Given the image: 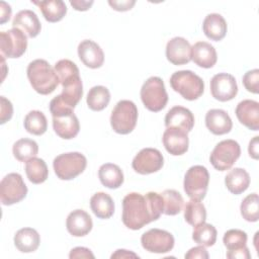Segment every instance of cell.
I'll return each mask as SVG.
<instances>
[{"instance_id": "obj_1", "label": "cell", "mask_w": 259, "mask_h": 259, "mask_svg": "<svg viewBox=\"0 0 259 259\" xmlns=\"http://www.w3.org/2000/svg\"><path fill=\"white\" fill-rule=\"evenodd\" d=\"M163 213V198L161 193L148 192L142 195L138 192L126 194L122 199V223L131 230H140Z\"/></svg>"}, {"instance_id": "obj_2", "label": "cell", "mask_w": 259, "mask_h": 259, "mask_svg": "<svg viewBox=\"0 0 259 259\" xmlns=\"http://www.w3.org/2000/svg\"><path fill=\"white\" fill-rule=\"evenodd\" d=\"M73 109L62 100L60 95L54 97L50 102L54 131L60 138L65 140L75 138L80 131V123Z\"/></svg>"}, {"instance_id": "obj_3", "label": "cell", "mask_w": 259, "mask_h": 259, "mask_svg": "<svg viewBox=\"0 0 259 259\" xmlns=\"http://www.w3.org/2000/svg\"><path fill=\"white\" fill-rule=\"evenodd\" d=\"M26 73L31 87L41 95L51 94L60 83L55 69H53L49 62L42 59L30 62Z\"/></svg>"}, {"instance_id": "obj_4", "label": "cell", "mask_w": 259, "mask_h": 259, "mask_svg": "<svg viewBox=\"0 0 259 259\" xmlns=\"http://www.w3.org/2000/svg\"><path fill=\"white\" fill-rule=\"evenodd\" d=\"M170 85L174 91L190 101L199 98L204 91L203 80L189 70L173 73L170 77Z\"/></svg>"}, {"instance_id": "obj_5", "label": "cell", "mask_w": 259, "mask_h": 259, "mask_svg": "<svg viewBox=\"0 0 259 259\" xmlns=\"http://www.w3.org/2000/svg\"><path fill=\"white\" fill-rule=\"evenodd\" d=\"M138 120L137 105L131 100H120L114 106L110 115L112 130L120 135L133 132Z\"/></svg>"}, {"instance_id": "obj_6", "label": "cell", "mask_w": 259, "mask_h": 259, "mask_svg": "<svg viewBox=\"0 0 259 259\" xmlns=\"http://www.w3.org/2000/svg\"><path fill=\"white\" fill-rule=\"evenodd\" d=\"M87 166L86 157L79 152L64 153L53 161V167L58 178L71 180L80 175Z\"/></svg>"}, {"instance_id": "obj_7", "label": "cell", "mask_w": 259, "mask_h": 259, "mask_svg": "<svg viewBox=\"0 0 259 259\" xmlns=\"http://www.w3.org/2000/svg\"><path fill=\"white\" fill-rule=\"evenodd\" d=\"M141 99L145 107L153 112L165 108L168 101V94L163 80L160 77H150L141 88Z\"/></svg>"}, {"instance_id": "obj_8", "label": "cell", "mask_w": 259, "mask_h": 259, "mask_svg": "<svg viewBox=\"0 0 259 259\" xmlns=\"http://www.w3.org/2000/svg\"><path fill=\"white\" fill-rule=\"evenodd\" d=\"M209 182V174L207 169L201 165H194L190 167L184 176V191L194 200H201L204 198Z\"/></svg>"}, {"instance_id": "obj_9", "label": "cell", "mask_w": 259, "mask_h": 259, "mask_svg": "<svg viewBox=\"0 0 259 259\" xmlns=\"http://www.w3.org/2000/svg\"><path fill=\"white\" fill-rule=\"evenodd\" d=\"M241 155V148L235 140H224L213 148L209 161L219 171L229 170Z\"/></svg>"}, {"instance_id": "obj_10", "label": "cell", "mask_w": 259, "mask_h": 259, "mask_svg": "<svg viewBox=\"0 0 259 259\" xmlns=\"http://www.w3.org/2000/svg\"><path fill=\"white\" fill-rule=\"evenodd\" d=\"M27 186L18 173L7 174L0 182V199L3 205H12L25 198Z\"/></svg>"}, {"instance_id": "obj_11", "label": "cell", "mask_w": 259, "mask_h": 259, "mask_svg": "<svg viewBox=\"0 0 259 259\" xmlns=\"http://www.w3.org/2000/svg\"><path fill=\"white\" fill-rule=\"evenodd\" d=\"M27 49V37L19 28L0 32L1 55L6 58H19Z\"/></svg>"}, {"instance_id": "obj_12", "label": "cell", "mask_w": 259, "mask_h": 259, "mask_svg": "<svg viewBox=\"0 0 259 259\" xmlns=\"http://www.w3.org/2000/svg\"><path fill=\"white\" fill-rule=\"evenodd\" d=\"M141 243L146 251L162 254L170 252L173 249L174 237L165 230L151 229L142 235Z\"/></svg>"}, {"instance_id": "obj_13", "label": "cell", "mask_w": 259, "mask_h": 259, "mask_svg": "<svg viewBox=\"0 0 259 259\" xmlns=\"http://www.w3.org/2000/svg\"><path fill=\"white\" fill-rule=\"evenodd\" d=\"M164 165L162 153L154 148L142 149L133 159V169L142 175L151 174L159 171Z\"/></svg>"}, {"instance_id": "obj_14", "label": "cell", "mask_w": 259, "mask_h": 259, "mask_svg": "<svg viewBox=\"0 0 259 259\" xmlns=\"http://www.w3.org/2000/svg\"><path fill=\"white\" fill-rule=\"evenodd\" d=\"M223 242L227 248L229 259H250L251 254L247 247V234L238 229H232L225 233Z\"/></svg>"}, {"instance_id": "obj_15", "label": "cell", "mask_w": 259, "mask_h": 259, "mask_svg": "<svg viewBox=\"0 0 259 259\" xmlns=\"http://www.w3.org/2000/svg\"><path fill=\"white\" fill-rule=\"evenodd\" d=\"M210 92L212 97L219 101L232 100L238 93L235 77L228 73L215 74L210 80Z\"/></svg>"}, {"instance_id": "obj_16", "label": "cell", "mask_w": 259, "mask_h": 259, "mask_svg": "<svg viewBox=\"0 0 259 259\" xmlns=\"http://www.w3.org/2000/svg\"><path fill=\"white\" fill-rule=\"evenodd\" d=\"M163 145L168 153L173 156H180L187 152L189 139L187 132L175 127L169 126L163 134Z\"/></svg>"}, {"instance_id": "obj_17", "label": "cell", "mask_w": 259, "mask_h": 259, "mask_svg": "<svg viewBox=\"0 0 259 259\" xmlns=\"http://www.w3.org/2000/svg\"><path fill=\"white\" fill-rule=\"evenodd\" d=\"M166 58L176 66L189 63L191 61V46L189 41L181 36L171 38L166 46Z\"/></svg>"}, {"instance_id": "obj_18", "label": "cell", "mask_w": 259, "mask_h": 259, "mask_svg": "<svg viewBox=\"0 0 259 259\" xmlns=\"http://www.w3.org/2000/svg\"><path fill=\"white\" fill-rule=\"evenodd\" d=\"M78 56L88 68L97 69L103 65L104 54L98 44L91 39H84L78 46Z\"/></svg>"}, {"instance_id": "obj_19", "label": "cell", "mask_w": 259, "mask_h": 259, "mask_svg": "<svg viewBox=\"0 0 259 259\" xmlns=\"http://www.w3.org/2000/svg\"><path fill=\"white\" fill-rule=\"evenodd\" d=\"M239 121L252 131L259 130V103L245 99L238 103L235 111Z\"/></svg>"}, {"instance_id": "obj_20", "label": "cell", "mask_w": 259, "mask_h": 259, "mask_svg": "<svg viewBox=\"0 0 259 259\" xmlns=\"http://www.w3.org/2000/svg\"><path fill=\"white\" fill-rule=\"evenodd\" d=\"M66 227L72 236L83 237L92 230L93 223L88 212L83 209H75L67 217Z\"/></svg>"}, {"instance_id": "obj_21", "label": "cell", "mask_w": 259, "mask_h": 259, "mask_svg": "<svg viewBox=\"0 0 259 259\" xmlns=\"http://www.w3.org/2000/svg\"><path fill=\"white\" fill-rule=\"evenodd\" d=\"M12 26L13 28H19L31 38L38 35L41 29L37 15L35 12L29 9L20 10L18 13H16L12 20Z\"/></svg>"}, {"instance_id": "obj_22", "label": "cell", "mask_w": 259, "mask_h": 259, "mask_svg": "<svg viewBox=\"0 0 259 259\" xmlns=\"http://www.w3.org/2000/svg\"><path fill=\"white\" fill-rule=\"evenodd\" d=\"M60 84L63 87L60 94L62 100L72 108H75L83 96V85L80 75L76 74L68 77L61 81Z\"/></svg>"}, {"instance_id": "obj_23", "label": "cell", "mask_w": 259, "mask_h": 259, "mask_svg": "<svg viewBox=\"0 0 259 259\" xmlns=\"http://www.w3.org/2000/svg\"><path fill=\"white\" fill-rule=\"evenodd\" d=\"M166 127L175 126L189 133L194 125V116L192 112L183 106L172 107L165 116Z\"/></svg>"}, {"instance_id": "obj_24", "label": "cell", "mask_w": 259, "mask_h": 259, "mask_svg": "<svg viewBox=\"0 0 259 259\" xmlns=\"http://www.w3.org/2000/svg\"><path fill=\"white\" fill-rule=\"evenodd\" d=\"M205 125L210 133L217 136H221L231 132L233 122L227 111L214 108L206 112Z\"/></svg>"}, {"instance_id": "obj_25", "label": "cell", "mask_w": 259, "mask_h": 259, "mask_svg": "<svg viewBox=\"0 0 259 259\" xmlns=\"http://www.w3.org/2000/svg\"><path fill=\"white\" fill-rule=\"evenodd\" d=\"M191 60L201 68H211L218 60L217 51L206 41H197L191 47Z\"/></svg>"}, {"instance_id": "obj_26", "label": "cell", "mask_w": 259, "mask_h": 259, "mask_svg": "<svg viewBox=\"0 0 259 259\" xmlns=\"http://www.w3.org/2000/svg\"><path fill=\"white\" fill-rule=\"evenodd\" d=\"M202 29L206 37L211 40H222L227 33V22L219 13L207 14L202 23Z\"/></svg>"}, {"instance_id": "obj_27", "label": "cell", "mask_w": 259, "mask_h": 259, "mask_svg": "<svg viewBox=\"0 0 259 259\" xmlns=\"http://www.w3.org/2000/svg\"><path fill=\"white\" fill-rule=\"evenodd\" d=\"M14 245L22 253L35 251L40 243L39 234L32 228H22L14 235Z\"/></svg>"}, {"instance_id": "obj_28", "label": "cell", "mask_w": 259, "mask_h": 259, "mask_svg": "<svg viewBox=\"0 0 259 259\" xmlns=\"http://www.w3.org/2000/svg\"><path fill=\"white\" fill-rule=\"evenodd\" d=\"M98 177L102 185L110 189H116L123 183V173L119 166L113 163H105L98 170Z\"/></svg>"}, {"instance_id": "obj_29", "label": "cell", "mask_w": 259, "mask_h": 259, "mask_svg": "<svg viewBox=\"0 0 259 259\" xmlns=\"http://www.w3.org/2000/svg\"><path fill=\"white\" fill-rule=\"evenodd\" d=\"M225 184L231 193L241 194L250 185V175L243 168H234L226 175Z\"/></svg>"}, {"instance_id": "obj_30", "label": "cell", "mask_w": 259, "mask_h": 259, "mask_svg": "<svg viewBox=\"0 0 259 259\" xmlns=\"http://www.w3.org/2000/svg\"><path fill=\"white\" fill-rule=\"evenodd\" d=\"M90 207L93 213L102 220L109 219L114 212V202L105 192H97L90 198Z\"/></svg>"}, {"instance_id": "obj_31", "label": "cell", "mask_w": 259, "mask_h": 259, "mask_svg": "<svg viewBox=\"0 0 259 259\" xmlns=\"http://www.w3.org/2000/svg\"><path fill=\"white\" fill-rule=\"evenodd\" d=\"M31 2L39 7L45 19L49 22H58L62 20L67 13V6L62 0Z\"/></svg>"}, {"instance_id": "obj_32", "label": "cell", "mask_w": 259, "mask_h": 259, "mask_svg": "<svg viewBox=\"0 0 259 259\" xmlns=\"http://www.w3.org/2000/svg\"><path fill=\"white\" fill-rule=\"evenodd\" d=\"M110 101L109 90L102 85H97L92 87L86 98L88 107L93 111L103 110Z\"/></svg>"}, {"instance_id": "obj_33", "label": "cell", "mask_w": 259, "mask_h": 259, "mask_svg": "<svg viewBox=\"0 0 259 259\" xmlns=\"http://www.w3.org/2000/svg\"><path fill=\"white\" fill-rule=\"evenodd\" d=\"M25 173L31 183L40 184L47 180L49 175V169L42 159L33 157L26 162Z\"/></svg>"}, {"instance_id": "obj_34", "label": "cell", "mask_w": 259, "mask_h": 259, "mask_svg": "<svg viewBox=\"0 0 259 259\" xmlns=\"http://www.w3.org/2000/svg\"><path fill=\"white\" fill-rule=\"evenodd\" d=\"M13 156L20 162H27L38 153V146L35 141L27 138L20 139L13 144Z\"/></svg>"}, {"instance_id": "obj_35", "label": "cell", "mask_w": 259, "mask_h": 259, "mask_svg": "<svg viewBox=\"0 0 259 259\" xmlns=\"http://www.w3.org/2000/svg\"><path fill=\"white\" fill-rule=\"evenodd\" d=\"M24 128L29 134L41 136L47 132L48 121L46 115L39 110H31L24 117Z\"/></svg>"}, {"instance_id": "obj_36", "label": "cell", "mask_w": 259, "mask_h": 259, "mask_svg": "<svg viewBox=\"0 0 259 259\" xmlns=\"http://www.w3.org/2000/svg\"><path fill=\"white\" fill-rule=\"evenodd\" d=\"M161 195L163 198V213L167 215H176L182 210L184 200L178 191L174 189H166Z\"/></svg>"}, {"instance_id": "obj_37", "label": "cell", "mask_w": 259, "mask_h": 259, "mask_svg": "<svg viewBox=\"0 0 259 259\" xmlns=\"http://www.w3.org/2000/svg\"><path fill=\"white\" fill-rule=\"evenodd\" d=\"M184 219L187 224L193 227L204 223L206 220L204 205L199 200H189L184 207Z\"/></svg>"}, {"instance_id": "obj_38", "label": "cell", "mask_w": 259, "mask_h": 259, "mask_svg": "<svg viewBox=\"0 0 259 259\" xmlns=\"http://www.w3.org/2000/svg\"><path fill=\"white\" fill-rule=\"evenodd\" d=\"M217 229L207 223H202L194 227L192 233V239L198 245H202L204 247L212 246L217 241Z\"/></svg>"}, {"instance_id": "obj_39", "label": "cell", "mask_w": 259, "mask_h": 259, "mask_svg": "<svg viewBox=\"0 0 259 259\" xmlns=\"http://www.w3.org/2000/svg\"><path fill=\"white\" fill-rule=\"evenodd\" d=\"M241 214L247 222H257L259 219V198L257 193L247 195L240 206Z\"/></svg>"}, {"instance_id": "obj_40", "label": "cell", "mask_w": 259, "mask_h": 259, "mask_svg": "<svg viewBox=\"0 0 259 259\" xmlns=\"http://www.w3.org/2000/svg\"><path fill=\"white\" fill-rule=\"evenodd\" d=\"M243 84L247 91L257 94L259 92V70L253 69L243 76Z\"/></svg>"}, {"instance_id": "obj_41", "label": "cell", "mask_w": 259, "mask_h": 259, "mask_svg": "<svg viewBox=\"0 0 259 259\" xmlns=\"http://www.w3.org/2000/svg\"><path fill=\"white\" fill-rule=\"evenodd\" d=\"M13 115V105L4 96L0 97V123L4 124L6 121L10 120Z\"/></svg>"}, {"instance_id": "obj_42", "label": "cell", "mask_w": 259, "mask_h": 259, "mask_svg": "<svg viewBox=\"0 0 259 259\" xmlns=\"http://www.w3.org/2000/svg\"><path fill=\"white\" fill-rule=\"evenodd\" d=\"M184 257L186 259H195V258L207 259L209 256H208V253L205 250L204 246L200 245V246H196V247H193V248L189 249Z\"/></svg>"}, {"instance_id": "obj_43", "label": "cell", "mask_w": 259, "mask_h": 259, "mask_svg": "<svg viewBox=\"0 0 259 259\" xmlns=\"http://www.w3.org/2000/svg\"><path fill=\"white\" fill-rule=\"evenodd\" d=\"M108 4L116 11H127L133 8V6L136 4V1L135 0H121V1L109 0Z\"/></svg>"}, {"instance_id": "obj_44", "label": "cell", "mask_w": 259, "mask_h": 259, "mask_svg": "<svg viewBox=\"0 0 259 259\" xmlns=\"http://www.w3.org/2000/svg\"><path fill=\"white\" fill-rule=\"evenodd\" d=\"M69 257L71 259L74 258H94L93 253L90 249L85 247H76L70 251Z\"/></svg>"}, {"instance_id": "obj_45", "label": "cell", "mask_w": 259, "mask_h": 259, "mask_svg": "<svg viewBox=\"0 0 259 259\" xmlns=\"http://www.w3.org/2000/svg\"><path fill=\"white\" fill-rule=\"evenodd\" d=\"M0 23L4 24L5 22H7L10 19L11 16V7L9 4H7L4 1L0 2Z\"/></svg>"}, {"instance_id": "obj_46", "label": "cell", "mask_w": 259, "mask_h": 259, "mask_svg": "<svg viewBox=\"0 0 259 259\" xmlns=\"http://www.w3.org/2000/svg\"><path fill=\"white\" fill-rule=\"evenodd\" d=\"M94 2L92 0L90 1H84V0H73V1H70V4L73 6V8L75 10H78V11H86L88 10L92 4Z\"/></svg>"}, {"instance_id": "obj_47", "label": "cell", "mask_w": 259, "mask_h": 259, "mask_svg": "<svg viewBox=\"0 0 259 259\" xmlns=\"http://www.w3.org/2000/svg\"><path fill=\"white\" fill-rule=\"evenodd\" d=\"M258 136H256V137H254L251 141H250V143H249V147H248V152H249V155H250V157H252L253 159H255V160H257L258 159V157H259V152H258Z\"/></svg>"}, {"instance_id": "obj_48", "label": "cell", "mask_w": 259, "mask_h": 259, "mask_svg": "<svg viewBox=\"0 0 259 259\" xmlns=\"http://www.w3.org/2000/svg\"><path fill=\"white\" fill-rule=\"evenodd\" d=\"M131 257H135V258H139V256L137 254H135L134 252L124 250V249H118L115 251V253H113L111 255V258H131Z\"/></svg>"}]
</instances>
